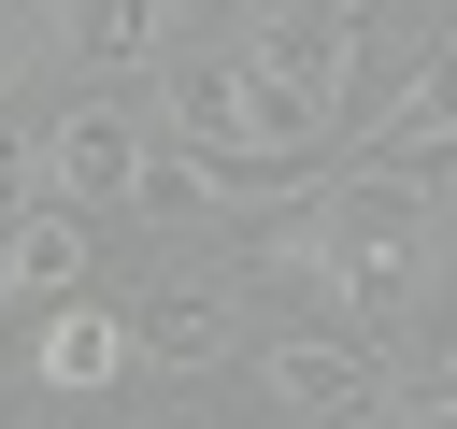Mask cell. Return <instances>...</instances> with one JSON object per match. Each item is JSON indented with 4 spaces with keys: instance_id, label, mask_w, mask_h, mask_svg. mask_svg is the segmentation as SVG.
I'll return each mask as SVG.
<instances>
[{
    "instance_id": "obj_1",
    "label": "cell",
    "mask_w": 457,
    "mask_h": 429,
    "mask_svg": "<svg viewBox=\"0 0 457 429\" xmlns=\"http://www.w3.org/2000/svg\"><path fill=\"white\" fill-rule=\"evenodd\" d=\"M257 415L271 429H328V415H357V400H386L400 372H386V343L371 329H328V315H300V329H257Z\"/></svg>"
},
{
    "instance_id": "obj_2",
    "label": "cell",
    "mask_w": 457,
    "mask_h": 429,
    "mask_svg": "<svg viewBox=\"0 0 457 429\" xmlns=\"http://www.w3.org/2000/svg\"><path fill=\"white\" fill-rule=\"evenodd\" d=\"M171 29H186V0H57V72L71 86H143L171 57Z\"/></svg>"
},
{
    "instance_id": "obj_3",
    "label": "cell",
    "mask_w": 457,
    "mask_h": 429,
    "mask_svg": "<svg viewBox=\"0 0 457 429\" xmlns=\"http://www.w3.org/2000/svg\"><path fill=\"white\" fill-rule=\"evenodd\" d=\"M29 386H43V400H100V386H129V343H114V300H100V286H71V300L43 315Z\"/></svg>"
},
{
    "instance_id": "obj_4",
    "label": "cell",
    "mask_w": 457,
    "mask_h": 429,
    "mask_svg": "<svg viewBox=\"0 0 457 429\" xmlns=\"http://www.w3.org/2000/svg\"><path fill=\"white\" fill-rule=\"evenodd\" d=\"M328 429H414V415H400V386H386V400H357V415H328Z\"/></svg>"
}]
</instances>
